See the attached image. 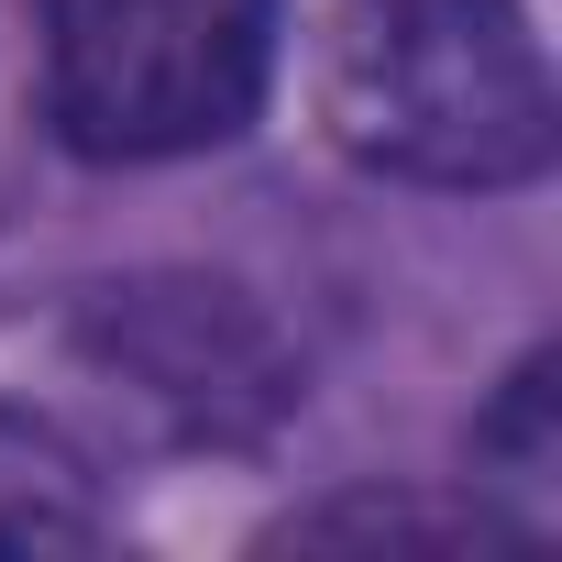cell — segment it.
<instances>
[{"mask_svg": "<svg viewBox=\"0 0 562 562\" xmlns=\"http://www.w3.org/2000/svg\"><path fill=\"white\" fill-rule=\"evenodd\" d=\"M321 122L397 188H529L551 166V67L518 0H342Z\"/></svg>", "mask_w": 562, "mask_h": 562, "instance_id": "6da1fadb", "label": "cell"}, {"mask_svg": "<svg viewBox=\"0 0 562 562\" xmlns=\"http://www.w3.org/2000/svg\"><path fill=\"white\" fill-rule=\"evenodd\" d=\"M276 78V0H45V122L89 166L232 144Z\"/></svg>", "mask_w": 562, "mask_h": 562, "instance_id": "7a4b0ae2", "label": "cell"}, {"mask_svg": "<svg viewBox=\"0 0 562 562\" xmlns=\"http://www.w3.org/2000/svg\"><path fill=\"white\" fill-rule=\"evenodd\" d=\"M0 540L12 551H56V540H100V474L89 452L34 419V408H0Z\"/></svg>", "mask_w": 562, "mask_h": 562, "instance_id": "3957f363", "label": "cell"}]
</instances>
